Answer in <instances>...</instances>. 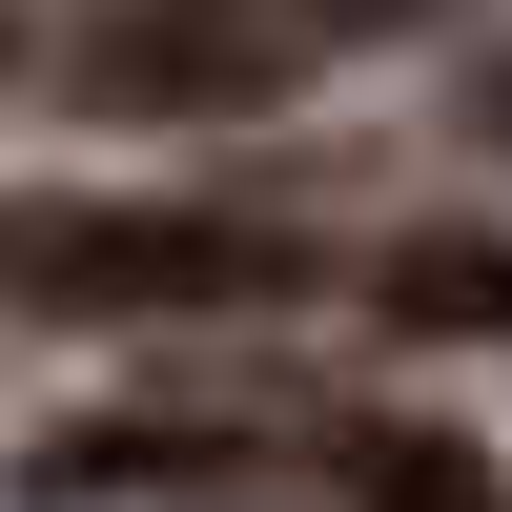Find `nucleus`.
<instances>
[{
    "instance_id": "obj_1",
    "label": "nucleus",
    "mask_w": 512,
    "mask_h": 512,
    "mask_svg": "<svg viewBox=\"0 0 512 512\" xmlns=\"http://www.w3.org/2000/svg\"><path fill=\"white\" fill-rule=\"evenodd\" d=\"M21 287L41 308H287L308 246L226 205H103V226H21Z\"/></svg>"
},
{
    "instance_id": "obj_2",
    "label": "nucleus",
    "mask_w": 512,
    "mask_h": 512,
    "mask_svg": "<svg viewBox=\"0 0 512 512\" xmlns=\"http://www.w3.org/2000/svg\"><path fill=\"white\" fill-rule=\"evenodd\" d=\"M287 62H308V21H267V0H123V21L82 41V103L103 123H226V103H267Z\"/></svg>"
},
{
    "instance_id": "obj_3",
    "label": "nucleus",
    "mask_w": 512,
    "mask_h": 512,
    "mask_svg": "<svg viewBox=\"0 0 512 512\" xmlns=\"http://www.w3.org/2000/svg\"><path fill=\"white\" fill-rule=\"evenodd\" d=\"M246 431H205V410H103V431H41L21 451V512H82V492H226Z\"/></svg>"
},
{
    "instance_id": "obj_4",
    "label": "nucleus",
    "mask_w": 512,
    "mask_h": 512,
    "mask_svg": "<svg viewBox=\"0 0 512 512\" xmlns=\"http://www.w3.org/2000/svg\"><path fill=\"white\" fill-rule=\"evenodd\" d=\"M328 472H349V512H512L472 431H431V410H369V431H328Z\"/></svg>"
},
{
    "instance_id": "obj_5",
    "label": "nucleus",
    "mask_w": 512,
    "mask_h": 512,
    "mask_svg": "<svg viewBox=\"0 0 512 512\" xmlns=\"http://www.w3.org/2000/svg\"><path fill=\"white\" fill-rule=\"evenodd\" d=\"M390 328H512V246H390Z\"/></svg>"
}]
</instances>
